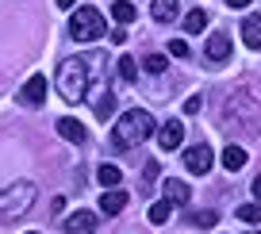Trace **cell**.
Returning a JSON list of instances; mask_svg holds the SVG:
<instances>
[{
	"mask_svg": "<svg viewBox=\"0 0 261 234\" xmlns=\"http://www.w3.org/2000/svg\"><path fill=\"white\" fill-rule=\"evenodd\" d=\"M31 203H35V185L31 180H16L12 188L0 192V223H12V219L27 215Z\"/></svg>",
	"mask_w": 261,
	"mask_h": 234,
	"instance_id": "3",
	"label": "cell"
},
{
	"mask_svg": "<svg viewBox=\"0 0 261 234\" xmlns=\"http://www.w3.org/2000/svg\"><path fill=\"white\" fill-rule=\"evenodd\" d=\"M238 219H242V223H261V200L257 203H242V207H238Z\"/></svg>",
	"mask_w": 261,
	"mask_h": 234,
	"instance_id": "20",
	"label": "cell"
},
{
	"mask_svg": "<svg viewBox=\"0 0 261 234\" xmlns=\"http://www.w3.org/2000/svg\"><path fill=\"white\" fill-rule=\"evenodd\" d=\"M253 196H257V200H261V177L253 180Z\"/></svg>",
	"mask_w": 261,
	"mask_h": 234,
	"instance_id": "29",
	"label": "cell"
},
{
	"mask_svg": "<svg viewBox=\"0 0 261 234\" xmlns=\"http://www.w3.org/2000/svg\"><path fill=\"white\" fill-rule=\"evenodd\" d=\"M242 42H246L250 50H261V16L242 19Z\"/></svg>",
	"mask_w": 261,
	"mask_h": 234,
	"instance_id": "11",
	"label": "cell"
},
{
	"mask_svg": "<svg viewBox=\"0 0 261 234\" xmlns=\"http://www.w3.org/2000/svg\"><path fill=\"white\" fill-rule=\"evenodd\" d=\"M200 104H204V96H188L185 112H188V115H196V112H200Z\"/></svg>",
	"mask_w": 261,
	"mask_h": 234,
	"instance_id": "26",
	"label": "cell"
},
{
	"mask_svg": "<svg viewBox=\"0 0 261 234\" xmlns=\"http://www.w3.org/2000/svg\"><path fill=\"white\" fill-rule=\"evenodd\" d=\"M108 31V23H104V16H100L96 8H77L73 12V19H69V35H73L77 42H96L100 35Z\"/></svg>",
	"mask_w": 261,
	"mask_h": 234,
	"instance_id": "4",
	"label": "cell"
},
{
	"mask_svg": "<svg viewBox=\"0 0 261 234\" xmlns=\"http://www.w3.org/2000/svg\"><path fill=\"white\" fill-rule=\"evenodd\" d=\"M135 16H139V12H135V4H130V0H115V4H112V19H115L119 27L135 23Z\"/></svg>",
	"mask_w": 261,
	"mask_h": 234,
	"instance_id": "15",
	"label": "cell"
},
{
	"mask_svg": "<svg viewBox=\"0 0 261 234\" xmlns=\"http://www.w3.org/2000/svg\"><path fill=\"white\" fill-rule=\"evenodd\" d=\"M119 77H123V81H135V77H139V62L123 54V58H119Z\"/></svg>",
	"mask_w": 261,
	"mask_h": 234,
	"instance_id": "21",
	"label": "cell"
},
{
	"mask_svg": "<svg viewBox=\"0 0 261 234\" xmlns=\"http://www.w3.org/2000/svg\"><path fill=\"white\" fill-rule=\"evenodd\" d=\"M227 4H230V8H250L253 0H227Z\"/></svg>",
	"mask_w": 261,
	"mask_h": 234,
	"instance_id": "28",
	"label": "cell"
},
{
	"mask_svg": "<svg viewBox=\"0 0 261 234\" xmlns=\"http://www.w3.org/2000/svg\"><path fill=\"white\" fill-rule=\"evenodd\" d=\"M177 0H154V4H150V16L158 19V23H169V19H177Z\"/></svg>",
	"mask_w": 261,
	"mask_h": 234,
	"instance_id": "13",
	"label": "cell"
},
{
	"mask_svg": "<svg viewBox=\"0 0 261 234\" xmlns=\"http://www.w3.org/2000/svg\"><path fill=\"white\" fill-rule=\"evenodd\" d=\"M185 169L188 173H207V169H212V146H207V142L188 146V150H185Z\"/></svg>",
	"mask_w": 261,
	"mask_h": 234,
	"instance_id": "6",
	"label": "cell"
},
{
	"mask_svg": "<svg viewBox=\"0 0 261 234\" xmlns=\"http://www.w3.org/2000/svg\"><path fill=\"white\" fill-rule=\"evenodd\" d=\"M123 207H127V192H119V188H104V196H100V211H104V215H119Z\"/></svg>",
	"mask_w": 261,
	"mask_h": 234,
	"instance_id": "9",
	"label": "cell"
},
{
	"mask_svg": "<svg viewBox=\"0 0 261 234\" xmlns=\"http://www.w3.org/2000/svg\"><path fill=\"white\" fill-rule=\"evenodd\" d=\"M180 142H185V123L180 119H169L162 131H158V146H162V150H177Z\"/></svg>",
	"mask_w": 261,
	"mask_h": 234,
	"instance_id": "7",
	"label": "cell"
},
{
	"mask_svg": "<svg viewBox=\"0 0 261 234\" xmlns=\"http://www.w3.org/2000/svg\"><path fill=\"white\" fill-rule=\"evenodd\" d=\"M150 135H154V115L142 112V108H130V112H123L119 123H115L112 146H115V150H130V146L146 142Z\"/></svg>",
	"mask_w": 261,
	"mask_h": 234,
	"instance_id": "1",
	"label": "cell"
},
{
	"mask_svg": "<svg viewBox=\"0 0 261 234\" xmlns=\"http://www.w3.org/2000/svg\"><path fill=\"white\" fill-rule=\"evenodd\" d=\"M207 58H212V62H227L230 58V39L227 35H212V39H207Z\"/></svg>",
	"mask_w": 261,
	"mask_h": 234,
	"instance_id": "12",
	"label": "cell"
},
{
	"mask_svg": "<svg viewBox=\"0 0 261 234\" xmlns=\"http://www.w3.org/2000/svg\"><path fill=\"white\" fill-rule=\"evenodd\" d=\"M204 27H207V12H204V8H192V12L185 16V31H188V35H200Z\"/></svg>",
	"mask_w": 261,
	"mask_h": 234,
	"instance_id": "18",
	"label": "cell"
},
{
	"mask_svg": "<svg viewBox=\"0 0 261 234\" xmlns=\"http://www.w3.org/2000/svg\"><path fill=\"white\" fill-rule=\"evenodd\" d=\"M158 180V162H146V185H154Z\"/></svg>",
	"mask_w": 261,
	"mask_h": 234,
	"instance_id": "27",
	"label": "cell"
},
{
	"mask_svg": "<svg viewBox=\"0 0 261 234\" xmlns=\"http://www.w3.org/2000/svg\"><path fill=\"white\" fill-rule=\"evenodd\" d=\"M169 54H173V58H188V42L173 39V42H169Z\"/></svg>",
	"mask_w": 261,
	"mask_h": 234,
	"instance_id": "25",
	"label": "cell"
},
{
	"mask_svg": "<svg viewBox=\"0 0 261 234\" xmlns=\"http://www.w3.org/2000/svg\"><path fill=\"white\" fill-rule=\"evenodd\" d=\"M96 180H100V185H104V188H119L123 173L115 169V165H100V169H96Z\"/></svg>",
	"mask_w": 261,
	"mask_h": 234,
	"instance_id": "19",
	"label": "cell"
},
{
	"mask_svg": "<svg viewBox=\"0 0 261 234\" xmlns=\"http://www.w3.org/2000/svg\"><path fill=\"white\" fill-rule=\"evenodd\" d=\"M19 104H27V108H39V104H46V77L42 73H35V77H27V85L19 89Z\"/></svg>",
	"mask_w": 261,
	"mask_h": 234,
	"instance_id": "5",
	"label": "cell"
},
{
	"mask_svg": "<svg viewBox=\"0 0 261 234\" xmlns=\"http://www.w3.org/2000/svg\"><path fill=\"white\" fill-rule=\"evenodd\" d=\"M92 112H96V119H104L108 123V115H112L115 112V96H112V92H96V100H92Z\"/></svg>",
	"mask_w": 261,
	"mask_h": 234,
	"instance_id": "17",
	"label": "cell"
},
{
	"mask_svg": "<svg viewBox=\"0 0 261 234\" xmlns=\"http://www.w3.org/2000/svg\"><path fill=\"white\" fill-rule=\"evenodd\" d=\"M58 92H62V100H69V104L85 100V92H89V65H85L81 58H65V62L58 65Z\"/></svg>",
	"mask_w": 261,
	"mask_h": 234,
	"instance_id": "2",
	"label": "cell"
},
{
	"mask_svg": "<svg viewBox=\"0 0 261 234\" xmlns=\"http://www.w3.org/2000/svg\"><path fill=\"white\" fill-rule=\"evenodd\" d=\"M65 234H96V215L92 211H73L65 219Z\"/></svg>",
	"mask_w": 261,
	"mask_h": 234,
	"instance_id": "8",
	"label": "cell"
},
{
	"mask_svg": "<svg viewBox=\"0 0 261 234\" xmlns=\"http://www.w3.org/2000/svg\"><path fill=\"white\" fill-rule=\"evenodd\" d=\"M77 0H58V8H73Z\"/></svg>",
	"mask_w": 261,
	"mask_h": 234,
	"instance_id": "30",
	"label": "cell"
},
{
	"mask_svg": "<svg viewBox=\"0 0 261 234\" xmlns=\"http://www.w3.org/2000/svg\"><path fill=\"white\" fill-rule=\"evenodd\" d=\"M58 135L65 138V142H85V123H77V119H69V115H65V119H58Z\"/></svg>",
	"mask_w": 261,
	"mask_h": 234,
	"instance_id": "10",
	"label": "cell"
},
{
	"mask_svg": "<svg viewBox=\"0 0 261 234\" xmlns=\"http://www.w3.org/2000/svg\"><path fill=\"white\" fill-rule=\"evenodd\" d=\"M162 192H165V200H169V203H188V196H192L185 180H173V177L162 185Z\"/></svg>",
	"mask_w": 261,
	"mask_h": 234,
	"instance_id": "14",
	"label": "cell"
},
{
	"mask_svg": "<svg viewBox=\"0 0 261 234\" xmlns=\"http://www.w3.org/2000/svg\"><path fill=\"white\" fill-rule=\"evenodd\" d=\"M31 234H35V230H31Z\"/></svg>",
	"mask_w": 261,
	"mask_h": 234,
	"instance_id": "31",
	"label": "cell"
},
{
	"mask_svg": "<svg viewBox=\"0 0 261 234\" xmlns=\"http://www.w3.org/2000/svg\"><path fill=\"white\" fill-rule=\"evenodd\" d=\"M142 69H146V73H165V54H146Z\"/></svg>",
	"mask_w": 261,
	"mask_h": 234,
	"instance_id": "23",
	"label": "cell"
},
{
	"mask_svg": "<svg viewBox=\"0 0 261 234\" xmlns=\"http://www.w3.org/2000/svg\"><path fill=\"white\" fill-rule=\"evenodd\" d=\"M188 223H192V226H215V211H196Z\"/></svg>",
	"mask_w": 261,
	"mask_h": 234,
	"instance_id": "24",
	"label": "cell"
},
{
	"mask_svg": "<svg viewBox=\"0 0 261 234\" xmlns=\"http://www.w3.org/2000/svg\"><path fill=\"white\" fill-rule=\"evenodd\" d=\"M242 165H246V150H242V146H227V150H223V169L238 173Z\"/></svg>",
	"mask_w": 261,
	"mask_h": 234,
	"instance_id": "16",
	"label": "cell"
},
{
	"mask_svg": "<svg viewBox=\"0 0 261 234\" xmlns=\"http://www.w3.org/2000/svg\"><path fill=\"white\" fill-rule=\"evenodd\" d=\"M169 211H173V203H169V200L154 203V207H150V223H165V219H169Z\"/></svg>",
	"mask_w": 261,
	"mask_h": 234,
	"instance_id": "22",
	"label": "cell"
}]
</instances>
